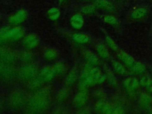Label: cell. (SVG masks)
<instances>
[{
    "instance_id": "cell-1",
    "label": "cell",
    "mask_w": 152,
    "mask_h": 114,
    "mask_svg": "<svg viewBox=\"0 0 152 114\" xmlns=\"http://www.w3.org/2000/svg\"><path fill=\"white\" fill-rule=\"evenodd\" d=\"M51 90L48 87L40 88L27 100L26 110L29 113H41L46 110L51 102Z\"/></svg>"
},
{
    "instance_id": "cell-2",
    "label": "cell",
    "mask_w": 152,
    "mask_h": 114,
    "mask_svg": "<svg viewBox=\"0 0 152 114\" xmlns=\"http://www.w3.org/2000/svg\"><path fill=\"white\" fill-rule=\"evenodd\" d=\"M39 69L37 65L27 63L23 65L18 71L17 75L22 81L29 82L39 75Z\"/></svg>"
},
{
    "instance_id": "cell-3",
    "label": "cell",
    "mask_w": 152,
    "mask_h": 114,
    "mask_svg": "<svg viewBox=\"0 0 152 114\" xmlns=\"http://www.w3.org/2000/svg\"><path fill=\"white\" fill-rule=\"evenodd\" d=\"M0 32L4 42L18 41L24 37V30L19 26H15L12 28L4 27L0 28Z\"/></svg>"
},
{
    "instance_id": "cell-4",
    "label": "cell",
    "mask_w": 152,
    "mask_h": 114,
    "mask_svg": "<svg viewBox=\"0 0 152 114\" xmlns=\"http://www.w3.org/2000/svg\"><path fill=\"white\" fill-rule=\"evenodd\" d=\"M26 95L22 90H15L10 94L8 103L11 108L18 109L26 104Z\"/></svg>"
},
{
    "instance_id": "cell-5",
    "label": "cell",
    "mask_w": 152,
    "mask_h": 114,
    "mask_svg": "<svg viewBox=\"0 0 152 114\" xmlns=\"http://www.w3.org/2000/svg\"><path fill=\"white\" fill-rule=\"evenodd\" d=\"M18 58V53L14 50L5 47L0 48V62L4 64H12Z\"/></svg>"
},
{
    "instance_id": "cell-6",
    "label": "cell",
    "mask_w": 152,
    "mask_h": 114,
    "mask_svg": "<svg viewBox=\"0 0 152 114\" xmlns=\"http://www.w3.org/2000/svg\"><path fill=\"white\" fill-rule=\"evenodd\" d=\"M27 18V12L24 9H20L12 14L8 19L9 23L14 26L21 24L26 20Z\"/></svg>"
},
{
    "instance_id": "cell-7",
    "label": "cell",
    "mask_w": 152,
    "mask_h": 114,
    "mask_svg": "<svg viewBox=\"0 0 152 114\" xmlns=\"http://www.w3.org/2000/svg\"><path fill=\"white\" fill-rule=\"evenodd\" d=\"M88 100V93L87 90L79 91L74 96L72 104L77 108L83 107L87 103Z\"/></svg>"
},
{
    "instance_id": "cell-8",
    "label": "cell",
    "mask_w": 152,
    "mask_h": 114,
    "mask_svg": "<svg viewBox=\"0 0 152 114\" xmlns=\"http://www.w3.org/2000/svg\"><path fill=\"white\" fill-rule=\"evenodd\" d=\"M23 44L26 49H34L39 45V37L33 33H30L24 37Z\"/></svg>"
},
{
    "instance_id": "cell-9",
    "label": "cell",
    "mask_w": 152,
    "mask_h": 114,
    "mask_svg": "<svg viewBox=\"0 0 152 114\" xmlns=\"http://www.w3.org/2000/svg\"><path fill=\"white\" fill-rule=\"evenodd\" d=\"M114 107L109 103L104 102L103 100H99L94 105V110L97 113H113Z\"/></svg>"
},
{
    "instance_id": "cell-10",
    "label": "cell",
    "mask_w": 152,
    "mask_h": 114,
    "mask_svg": "<svg viewBox=\"0 0 152 114\" xmlns=\"http://www.w3.org/2000/svg\"><path fill=\"white\" fill-rule=\"evenodd\" d=\"M56 75L55 72L53 69V66L49 65L44 66L40 70L39 72V76L45 82H48L51 81Z\"/></svg>"
},
{
    "instance_id": "cell-11",
    "label": "cell",
    "mask_w": 152,
    "mask_h": 114,
    "mask_svg": "<svg viewBox=\"0 0 152 114\" xmlns=\"http://www.w3.org/2000/svg\"><path fill=\"white\" fill-rule=\"evenodd\" d=\"M78 78V71L75 68H72L67 74L65 80V84L66 87H71L75 84Z\"/></svg>"
},
{
    "instance_id": "cell-12",
    "label": "cell",
    "mask_w": 152,
    "mask_h": 114,
    "mask_svg": "<svg viewBox=\"0 0 152 114\" xmlns=\"http://www.w3.org/2000/svg\"><path fill=\"white\" fill-rule=\"evenodd\" d=\"M93 4L96 7L103 9L110 12L114 11V6L112 3L108 0H94Z\"/></svg>"
},
{
    "instance_id": "cell-13",
    "label": "cell",
    "mask_w": 152,
    "mask_h": 114,
    "mask_svg": "<svg viewBox=\"0 0 152 114\" xmlns=\"http://www.w3.org/2000/svg\"><path fill=\"white\" fill-rule=\"evenodd\" d=\"M70 24L74 28L80 29L84 24V17L80 14H75L71 18Z\"/></svg>"
},
{
    "instance_id": "cell-14",
    "label": "cell",
    "mask_w": 152,
    "mask_h": 114,
    "mask_svg": "<svg viewBox=\"0 0 152 114\" xmlns=\"http://www.w3.org/2000/svg\"><path fill=\"white\" fill-rule=\"evenodd\" d=\"M83 56L88 64L91 65H97L99 60L97 56L90 50H85L83 52Z\"/></svg>"
},
{
    "instance_id": "cell-15",
    "label": "cell",
    "mask_w": 152,
    "mask_h": 114,
    "mask_svg": "<svg viewBox=\"0 0 152 114\" xmlns=\"http://www.w3.org/2000/svg\"><path fill=\"white\" fill-rule=\"evenodd\" d=\"M139 103L142 108H149L152 104V97L147 93H141L139 99Z\"/></svg>"
},
{
    "instance_id": "cell-16",
    "label": "cell",
    "mask_w": 152,
    "mask_h": 114,
    "mask_svg": "<svg viewBox=\"0 0 152 114\" xmlns=\"http://www.w3.org/2000/svg\"><path fill=\"white\" fill-rule=\"evenodd\" d=\"M45 81L42 79L39 75L28 82V87L32 90H37L41 88Z\"/></svg>"
},
{
    "instance_id": "cell-17",
    "label": "cell",
    "mask_w": 152,
    "mask_h": 114,
    "mask_svg": "<svg viewBox=\"0 0 152 114\" xmlns=\"http://www.w3.org/2000/svg\"><path fill=\"white\" fill-rule=\"evenodd\" d=\"M118 56L119 59L124 62L126 65L131 66L135 62V59L134 58L123 50H121L118 53Z\"/></svg>"
},
{
    "instance_id": "cell-18",
    "label": "cell",
    "mask_w": 152,
    "mask_h": 114,
    "mask_svg": "<svg viewBox=\"0 0 152 114\" xmlns=\"http://www.w3.org/2000/svg\"><path fill=\"white\" fill-rule=\"evenodd\" d=\"M18 58L26 64L31 63L34 60L33 54L28 50H23L20 52L18 54Z\"/></svg>"
},
{
    "instance_id": "cell-19",
    "label": "cell",
    "mask_w": 152,
    "mask_h": 114,
    "mask_svg": "<svg viewBox=\"0 0 152 114\" xmlns=\"http://www.w3.org/2000/svg\"><path fill=\"white\" fill-rule=\"evenodd\" d=\"M58 56V52L54 48H48L43 53V57L48 61H55Z\"/></svg>"
},
{
    "instance_id": "cell-20",
    "label": "cell",
    "mask_w": 152,
    "mask_h": 114,
    "mask_svg": "<svg viewBox=\"0 0 152 114\" xmlns=\"http://www.w3.org/2000/svg\"><path fill=\"white\" fill-rule=\"evenodd\" d=\"M69 96V90L66 87H63L60 89L56 94V99L59 103L66 101Z\"/></svg>"
},
{
    "instance_id": "cell-21",
    "label": "cell",
    "mask_w": 152,
    "mask_h": 114,
    "mask_svg": "<svg viewBox=\"0 0 152 114\" xmlns=\"http://www.w3.org/2000/svg\"><path fill=\"white\" fill-rule=\"evenodd\" d=\"M96 50L99 56L103 59H107L109 57V52L107 48L103 43H99L96 45Z\"/></svg>"
},
{
    "instance_id": "cell-22",
    "label": "cell",
    "mask_w": 152,
    "mask_h": 114,
    "mask_svg": "<svg viewBox=\"0 0 152 114\" xmlns=\"http://www.w3.org/2000/svg\"><path fill=\"white\" fill-rule=\"evenodd\" d=\"M104 69L106 72V77H107V80L109 84L112 86H116L117 81H116V79L115 75H114L113 72L107 66H104Z\"/></svg>"
},
{
    "instance_id": "cell-23",
    "label": "cell",
    "mask_w": 152,
    "mask_h": 114,
    "mask_svg": "<svg viewBox=\"0 0 152 114\" xmlns=\"http://www.w3.org/2000/svg\"><path fill=\"white\" fill-rule=\"evenodd\" d=\"M47 15L49 19H50L52 21H56L59 18L61 12L59 8L56 7H52L48 11Z\"/></svg>"
},
{
    "instance_id": "cell-24",
    "label": "cell",
    "mask_w": 152,
    "mask_h": 114,
    "mask_svg": "<svg viewBox=\"0 0 152 114\" xmlns=\"http://www.w3.org/2000/svg\"><path fill=\"white\" fill-rule=\"evenodd\" d=\"M72 39L78 43H86L89 40V37L84 33H75L72 35Z\"/></svg>"
},
{
    "instance_id": "cell-25",
    "label": "cell",
    "mask_w": 152,
    "mask_h": 114,
    "mask_svg": "<svg viewBox=\"0 0 152 114\" xmlns=\"http://www.w3.org/2000/svg\"><path fill=\"white\" fill-rule=\"evenodd\" d=\"M131 70L134 73L141 74L145 71V66L141 62H135L131 66Z\"/></svg>"
},
{
    "instance_id": "cell-26",
    "label": "cell",
    "mask_w": 152,
    "mask_h": 114,
    "mask_svg": "<svg viewBox=\"0 0 152 114\" xmlns=\"http://www.w3.org/2000/svg\"><path fill=\"white\" fill-rule=\"evenodd\" d=\"M147 10L145 8H138L134 10L131 13V17L134 19H139L143 17L147 14Z\"/></svg>"
},
{
    "instance_id": "cell-27",
    "label": "cell",
    "mask_w": 152,
    "mask_h": 114,
    "mask_svg": "<svg viewBox=\"0 0 152 114\" xmlns=\"http://www.w3.org/2000/svg\"><path fill=\"white\" fill-rule=\"evenodd\" d=\"M53 68L56 75L62 74L66 71V66L65 64L62 62H58L55 63V65L53 66Z\"/></svg>"
},
{
    "instance_id": "cell-28",
    "label": "cell",
    "mask_w": 152,
    "mask_h": 114,
    "mask_svg": "<svg viewBox=\"0 0 152 114\" xmlns=\"http://www.w3.org/2000/svg\"><path fill=\"white\" fill-rule=\"evenodd\" d=\"M112 65L113 67L114 70L119 74H124L126 72L125 68L123 65L117 61L112 60Z\"/></svg>"
},
{
    "instance_id": "cell-29",
    "label": "cell",
    "mask_w": 152,
    "mask_h": 114,
    "mask_svg": "<svg viewBox=\"0 0 152 114\" xmlns=\"http://www.w3.org/2000/svg\"><path fill=\"white\" fill-rule=\"evenodd\" d=\"M102 74L101 72V71L100 70L99 68H98L97 67L91 68V69L89 72V75L94 79L96 84H97V80L99 78V77L102 75Z\"/></svg>"
},
{
    "instance_id": "cell-30",
    "label": "cell",
    "mask_w": 152,
    "mask_h": 114,
    "mask_svg": "<svg viewBox=\"0 0 152 114\" xmlns=\"http://www.w3.org/2000/svg\"><path fill=\"white\" fill-rule=\"evenodd\" d=\"M96 10V7L94 4L87 5L83 7L81 9V11L85 14H90L93 13Z\"/></svg>"
},
{
    "instance_id": "cell-31",
    "label": "cell",
    "mask_w": 152,
    "mask_h": 114,
    "mask_svg": "<svg viewBox=\"0 0 152 114\" xmlns=\"http://www.w3.org/2000/svg\"><path fill=\"white\" fill-rule=\"evenodd\" d=\"M106 42L108 46L112 49L113 50L115 51H117L118 50V46L117 45V44L114 42V40L110 37L109 36H107L106 37Z\"/></svg>"
},
{
    "instance_id": "cell-32",
    "label": "cell",
    "mask_w": 152,
    "mask_h": 114,
    "mask_svg": "<svg viewBox=\"0 0 152 114\" xmlns=\"http://www.w3.org/2000/svg\"><path fill=\"white\" fill-rule=\"evenodd\" d=\"M103 20L105 23L112 25H114L117 23V18L111 15H105L103 18Z\"/></svg>"
},
{
    "instance_id": "cell-33",
    "label": "cell",
    "mask_w": 152,
    "mask_h": 114,
    "mask_svg": "<svg viewBox=\"0 0 152 114\" xmlns=\"http://www.w3.org/2000/svg\"><path fill=\"white\" fill-rule=\"evenodd\" d=\"M131 78H132L128 77V78H126V79L124 80V84L125 87L126 89L128 91H129V92L133 91V90H132V88H131Z\"/></svg>"
},
{
    "instance_id": "cell-34",
    "label": "cell",
    "mask_w": 152,
    "mask_h": 114,
    "mask_svg": "<svg viewBox=\"0 0 152 114\" xmlns=\"http://www.w3.org/2000/svg\"><path fill=\"white\" fill-rule=\"evenodd\" d=\"M94 96L100 100H103V99L105 97L104 93L100 90H97L94 93Z\"/></svg>"
},
{
    "instance_id": "cell-35",
    "label": "cell",
    "mask_w": 152,
    "mask_h": 114,
    "mask_svg": "<svg viewBox=\"0 0 152 114\" xmlns=\"http://www.w3.org/2000/svg\"><path fill=\"white\" fill-rule=\"evenodd\" d=\"M139 83L136 78H131V88L132 90H134L138 87Z\"/></svg>"
},
{
    "instance_id": "cell-36",
    "label": "cell",
    "mask_w": 152,
    "mask_h": 114,
    "mask_svg": "<svg viewBox=\"0 0 152 114\" xmlns=\"http://www.w3.org/2000/svg\"><path fill=\"white\" fill-rule=\"evenodd\" d=\"M149 77H148L147 76H144L143 77L140 81V84L142 86H145L148 83V81L149 80Z\"/></svg>"
},
{
    "instance_id": "cell-37",
    "label": "cell",
    "mask_w": 152,
    "mask_h": 114,
    "mask_svg": "<svg viewBox=\"0 0 152 114\" xmlns=\"http://www.w3.org/2000/svg\"><path fill=\"white\" fill-rule=\"evenodd\" d=\"M106 80H107L106 75V74H102V75L98 79L97 84H101V83H103Z\"/></svg>"
},
{
    "instance_id": "cell-38",
    "label": "cell",
    "mask_w": 152,
    "mask_h": 114,
    "mask_svg": "<svg viewBox=\"0 0 152 114\" xmlns=\"http://www.w3.org/2000/svg\"><path fill=\"white\" fill-rule=\"evenodd\" d=\"M147 89L150 91V92H152V79L151 78H149L148 81V83L147 84V85L145 86Z\"/></svg>"
},
{
    "instance_id": "cell-39",
    "label": "cell",
    "mask_w": 152,
    "mask_h": 114,
    "mask_svg": "<svg viewBox=\"0 0 152 114\" xmlns=\"http://www.w3.org/2000/svg\"><path fill=\"white\" fill-rule=\"evenodd\" d=\"M124 112V111L122 108L118 107H114L113 113H123Z\"/></svg>"
},
{
    "instance_id": "cell-40",
    "label": "cell",
    "mask_w": 152,
    "mask_h": 114,
    "mask_svg": "<svg viewBox=\"0 0 152 114\" xmlns=\"http://www.w3.org/2000/svg\"><path fill=\"white\" fill-rule=\"evenodd\" d=\"M4 68H5V64L0 62V78H2Z\"/></svg>"
},
{
    "instance_id": "cell-41",
    "label": "cell",
    "mask_w": 152,
    "mask_h": 114,
    "mask_svg": "<svg viewBox=\"0 0 152 114\" xmlns=\"http://www.w3.org/2000/svg\"><path fill=\"white\" fill-rule=\"evenodd\" d=\"M3 42H4V40H3V39H2V36L1 33V32H0V45H1V43H2Z\"/></svg>"
},
{
    "instance_id": "cell-42",
    "label": "cell",
    "mask_w": 152,
    "mask_h": 114,
    "mask_svg": "<svg viewBox=\"0 0 152 114\" xmlns=\"http://www.w3.org/2000/svg\"><path fill=\"white\" fill-rule=\"evenodd\" d=\"M65 1H66V0H58V1H59V3H62V2H65Z\"/></svg>"
}]
</instances>
